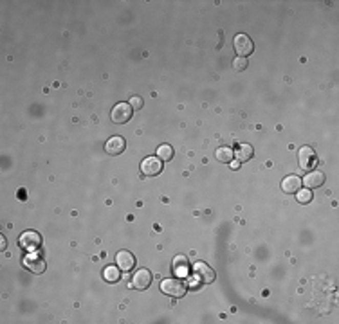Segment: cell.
Instances as JSON below:
<instances>
[{"instance_id": "1", "label": "cell", "mask_w": 339, "mask_h": 324, "mask_svg": "<svg viewBox=\"0 0 339 324\" xmlns=\"http://www.w3.org/2000/svg\"><path fill=\"white\" fill-rule=\"evenodd\" d=\"M161 290L164 292L166 295H172V297H182L188 290L186 283L182 279H177V277H168V279L161 281Z\"/></svg>"}, {"instance_id": "17", "label": "cell", "mask_w": 339, "mask_h": 324, "mask_svg": "<svg viewBox=\"0 0 339 324\" xmlns=\"http://www.w3.org/2000/svg\"><path fill=\"white\" fill-rule=\"evenodd\" d=\"M157 157L161 160H170L172 157H174V148L170 144H161L157 148Z\"/></svg>"}, {"instance_id": "6", "label": "cell", "mask_w": 339, "mask_h": 324, "mask_svg": "<svg viewBox=\"0 0 339 324\" xmlns=\"http://www.w3.org/2000/svg\"><path fill=\"white\" fill-rule=\"evenodd\" d=\"M298 160H300V168L305 169V171H312L317 164V157L310 146H303V148H300Z\"/></svg>"}, {"instance_id": "21", "label": "cell", "mask_w": 339, "mask_h": 324, "mask_svg": "<svg viewBox=\"0 0 339 324\" xmlns=\"http://www.w3.org/2000/svg\"><path fill=\"white\" fill-rule=\"evenodd\" d=\"M229 166H231V169H238L240 168V162H238V160H231Z\"/></svg>"}, {"instance_id": "7", "label": "cell", "mask_w": 339, "mask_h": 324, "mask_svg": "<svg viewBox=\"0 0 339 324\" xmlns=\"http://www.w3.org/2000/svg\"><path fill=\"white\" fill-rule=\"evenodd\" d=\"M193 270H195L197 279H199L200 283H213V281L217 279L215 270L207 263H202V261H197V263L193 265Z\"/></svg>"}, {"instance_id": "13", "label": "cell", "mask_w": 339, "mask_h": 324, "mask_svg": "<svg viewBox=\"0 0 339 324\" xmlns=\"http://www.w3.org/2000/svg\"><path fill=\"white\" fill-rule=\"evenodd\" d=\"M282 189L285 191L287 195H292V193H296V191H300L302 189V180H300V177H296V175L285 177V179L282 180Z\"/></svg>"}, {"instance_id": "3", "label": "cell", "mask_w": 339, "mask_h": 324, "mask_svg": "<svg viewBox=\"0 0 339 324\" xmlns=\"http://www.w3.org/2000/svg\"><path fill=\"white\" fill-rule=\"evenodd\" d=\"M22 265L27 268V270H29V272H33V274L46 272V268H47L46 261H44V257L38 254V250H36V252H29L27 256H24Z\"/></svg>"}, {"instance_id": "19", "label": "cell", "mask_w": 339, "mask_h": 324, "mask_svg": "<svg viewBox=\"0 0 339 324\" xmlns=\"http://www.w3.org/2000/svg\"><path fill=\"white\" fill-rule=\"evenodd\" d=\"M233 67H235V71H244V69H247V60L238 56L237 60L233 61Z\"/></svg>"}, {"instance_id": "2", "label": "cell", "mask_w": 339, "mask_h": 324, "mask_svg": "<svg viewBox=\"0 0 339 324\" xmlns=\"http://www.w3.org/2000/svg\"><path fill=\"white\" fill-rule=\"evenodd\" d=\"M18 245L22 247L24 250H27V252H36L41 247V236L34 231H26L20 234Z\"/></svg>"}, {"instance_id": "15", "label": "cell", "mask_w": 339, "mask_h": 324, "mask_svg": "<svg viewBox=\"0 0 339 324\" xmlns=\"http://www.w3.org/2000/svg\"><path fill=\"white\" fill-rule=\"evenodd\" d=\"M215 157H217V160H219V162L229 164L231 160H233V157H235V152L231 148H227V146H220V148H217Z\"/></svg>"}, {"instance_id": "8", "label": "cell", "mask_w": 339, "mask_h": 324, "mask_svg": "<svg viewBox=\"0 0 339 324\" xmlns=\"http://www.w3.org/2000/svg\"><path fill=\"white\" fill-rule=\"evenodd\" d=\"M162 171V162L159 157H146L141 162V173L144 177H155Z\"/></svg>"}, {"instance_id": "12", "label": "cell", "mask_w": 339, "mask_h": 324, "mask_svg": "<svg viewBox=\"0 0 339 324\" xmlns=\"http://www.w3.org/2000/svg\"><path fill=\"white\" fill-rule=\"evenodd\" d=\"M124 148H126V142H124V139L119 137V135L110 137L105 144V152L109 153V155H119V153L124 152Z\"/></svg>"}, {"instance_id": "11", "label": "cell", "mask_w": 339, "mask_h": 324, "mask_svg": "<svg viewBox=\"0 0 339 324\" xmlns=\"http://www.w3.org/2000/svg\"><path fill=\"white\" fill-rule=\"evenodd\" d=\"M302 184H305L307 189H316V187H320L325 184V173L312 169V171L307 173V177H303Z\"/></svg>"}, {"instance_id": "22", "label": "cell", "mask_w": 339, "mask_h": 324, "mask_svg": "<svg viewBox=\"0 0 339 324\" xmlns=\"http://www.w3.org/2000/svg\"><path fill=\"white\" fill-rule=\"evenodd\" d=\"M0 249H2V250L6 249V238H4V236H0Z\"/></svg>"}, {"instance_id": "20", "label": "cell", "mask_w": 339, "mask_h": 324, "mask_svg": "<svg viewBox=\"0 0 339 324\" xmlns=\"http://www.w3.org/2000/svg\"><path fill=\"white\" fill-rule=\"evenodd\" d=\"M129 104L134 108V110H141V108H143V99H141L139 96H134V97H130Z\"/></svg>"}, {"instance_id": "9", "label": "cell", "mask_w": 339, "mask_h": 324, "mask_svg": "<svg viewBox=\"0 0 339 324\" xmlns=\"http://www.w3.org/2000/svg\"><path fill=\"white\" fill-rule=\"evenodd\" d=\"M116 265L123 272H130V270L136 267V257H134V254L129 252V250H119V252L116 254Z\"/></svg>"}, {"instance_id": "16", "label": "cell", "mask_w": 339, "mask_h": 324, "mask_svg": "<svg viewBox=\"0 0 339 324\" xmlns=\"http://www.w3.org/2000/svg\"><path fill=\"white\" fill-rule=\"evenodd\" d=\"M103 277H105V281L107 283H116V281H119V268H117V265L116 267H107L105 270H103Z\"/></svg>"}, {"instance_id": "5", "label": "cell", "mask_w": 339, "mask_h": 324, "mask_svg": "<svg viewBox=\"0 0 339 324\" xmlns=\"http://www.w3.org/2000/svg\"><path fill=\"white\" fill-rule=\"evenodd\" d=\"M132 114H134V108L130 106L129 103H117L116 106L112 108L110 117H112V123L124 124V123H129V121L132 119Z\"/></svg>"}, {"instance_id": "4", "label": "cell", "mask_w": 339, "mask_h": 324, "mask_svg": "<svg viewBox=\"0 0 339 324\" xmlns=\"http://www.w3.org/2000/svg\"><path fill=\"white\" fill-rule=\"evenodd\" d=\"M233 47L240 58H247L249 54H252V51H255V44H252V40L244 33H238L237 36H235Z\"/></svg>"}, {"instance_id": "10", "label": "cell", "mask_w": 339, "mask_h": 324, "mask_svg": "<svg viewBox=\"0 0 339 324\" xmlns=\"http://www.w3.org/2000/svg\"><path fill=\"white\" fill-rule=\"evenodd\" d=\"M152 285V272L148 268H139L132 277V287L136 290H146Z\"/></svg>"}, {"instance_id": "18", "label": "cell", "mask_w": 339, "mask_h": 324, "mask_svg": "<svg viewBox=\"0 0 339 324\" xmlns=\"http://www.w3.org/2000/svg\"><path fill=\"white\" fill-rule=\"evenodd\" d=\"M296 200L300 202V204H310L312 202V191L310 189H300L296 191Z\"/></svg>"}, {"instance_id": "14", "label": "cell", "mask_w": 339, "mask_h": 324, "mask_svg": "<svg viewBox=\"0 0 339 324\" xmlns=\"http://www.w3.org/2000/svg\"><path fill=\"white\" fill-rule=\"evenodd\" d=\"M235 155H237V160L238 162H247V160L252 159V155H255V149H252L251 144H240L237 148V152H235Z\"/></svg>"}]
</instances>
